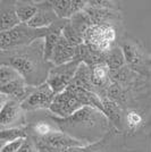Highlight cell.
<instances>
[{
  "label": "cell",
  "instance_id": "18",
  "mask_svg": "<svg viewBox=\"0 0 151 152\" xmlns=\"http://www.w3.org/2000/svg\"><path fill=\"white\" fill-rule=\"evenodd\" d=\"M16 10L21 23L27 24L38 12L37 1L32 0H18L16 1Z\"/></svg>",
  "mask_w": 151,
  "mask_h": 152
},
{
  "label": "cell",
  "instance_id": "21",
  "mask_svg": "<svg viewBox=\"0 0 151 152\" xmlns=\"http://www.w3.org/2000/svg\"><path fill=\"white\" fill-rule=\"evenodd\" d=\"M17 152H39L38 143L35 142V140L33 137L27 136Z\"/></svg>",
  "mask_w": 151,
  "mask_h": 152
},
{
  "label": "cell",
  "instance_id": "15",
  "mask_svg": "<svg viewBox=\"0 0 151 152\" xmlns=\"http://www.w3.org/2000/svg\"><path fill=\"white\" fill-rule=\"evenodd\" d=\"M21 24L16 1L14 0H1L0 1V32H6Z\"/></svg>",
  "mask_w": 151,
  "mask_h": 152
},
{
  "label": "cell",
  "instance_id": "22",
  "mask_svg": "<svg viewBox=\"0 0 151 152\" xmlns=\"http://www.w3.org/2000/svg\"><path fill=\"white\" fill-rule=\"evenodd\" d=\"M24 140L25 139L17 140L15 142H10V143H7L5 145H2L1 146V152H17L23 144Z\"/></svg>",
  "mask_w": 151,
  "mask_h": 152
},
{
  "label": "cell",
  "instance_id": "11",
  "mask_svg": "<svg viewBox=\"0 0 151 152\" xmlns=\"http://www.w3.org/2000/svg\"><path fill=\"white\" fill-rule=\"evenodd\" d=\"M143 45H144L145 51H147L148 61H147L144 72L142 73V75H144L145 77V82L143 88L140 91V95H141V99L144 101L145 104L150 108V117H149L148 125L143 132V137L148 144V152H151V40L143 43Z\"/></svg>",
  "mask_w": 151,
  "mask_h": 152
},
{
  "label": "cell",
  "instance_id": "12",
  "mask_svg": "<svg viewBox=\"0 0 151 152\" xmlns=\"http://www.w3.org/2000/svg\"><path fill=\"white\" fill-rule=\"evenodd\" d=\"M35 142L38 144L47 146V148L56 150V151H65V150H68L72 148H77V146H88L82 142L75 140L74 137L69 136L68 134L62 132L60 129L52 132L43 139L35 140Z\"/></svg>",
  "mask_w": 151,
  "mask_h": 152
},
{
  "label": "cell",
  "instance_id": "4",
  "mask_svg": "<svg viewBox=\"0 0 151 152\" xmlns=\"http://www.w3.org/2000/svg\"><path fill=\"white\" fill-rule=\"evenodd\" d=\"M125 35L123 27L113 24H92L84 34V45L99 53H108Z\"/></svg>",
  "mask_w": 151,
  "mask_h": 152
},
{
  "label": "cell",
  "instance_id": "19",
  "mask_svg": "<svg viewBox=\"0 0 151 152\" xmlns=\"http://www.w3.org/2000/svg\"><path fill=\"white\" fill-rule=\"evenodd\" d=\"M106 64L109 66L111 72L118 70L126 66L125 57H124V53H123V50L120 49L119 45L115 47L108 53H106Z\"/></svg>",
  "mask_w": 151,
  "mask_h": 152
},
{
  "label": "cell",
  "instance_id": "6",
  "mask_svg": "<svg viewBox=\"0 0 151 152\" xmlns=\"http://www.w3.org/2000/svg\"><path fill=\"white\" fill-rule=\"evenodd\" d=\"M119 47L123 50V53H124L126 65L131 69L142 74L144 72L147 61H148L144 45H142L139 40L125 34L123 38L120 39Z\"/></svg>",
  "mask_w": 151,
  "mask_h": 152
},
{
  "label": "cell",
  "instance_id": "1",
  "mask_svg": "<svg viewBox=\"0 0 151 152\" xmlns=\"http://www.w3.org/2000/svg\"><path fill=\"white\" fill-rule=\"evenodd\" d=\"M50 115L62 132L85 145L98 143L115 128L107 116L95 107H84L66 118Z\"/></svg>",
  "mask_w": 151,
  "mask_h": 152
},
{
  "label": "cell",
  "instance_id": "16",
  "mask_svg": "<svg viewBox=\"0 0 151 152\" xmlns=\"http://www.w3.org/2000/svg\"><path fill=\"white\" fill-rule=\"evenodd\" d=\"M52 7L59 19H70L74 15L82 12L88 1L84 0H52Z\"/></svg>",
  "mask_w": 151,
  "mask_h": 152
},
{
  "label": "cell",
  "instance_id": "13",
  "mask_svg": "<svg viewBox=\"0 0 151 152\" xmlns=\"http://www.w3.org/2000/svg\"><path fill=\"white\" fill-rule=\"evenodd\" d=\"M37 5L38 12L35 16L27 23L29 26L34 28H45L60 20L52 7L51 1H37Z\"/></svg>",
  "mask_w": 151,
  "mask_h": 152
},
{
  "label": "cell",
  "instance_id": "8",
  "mask_svg": "<svg viewBox=\"0 0 151 152\" xmlns=\"http://www.w3.org/2000/svg\"><path fill=\"white\" fill-rule=\"evenodd\" d=\"M27 125V113L23 109L22 103L9 98V100L1 106L0 111V127L1 129L8 128H23Z\"/></svg>",
  "mask_w": 151,
  "mask_h": 152
},
{
  "label": "cell",
  "instance_id": "2",
  "mask_svg": "<svg viewBox=\"0 0 151 152\" xmlns=\"http://www.w3.org/2000/svg\"><path fill=\"white\" fill-rule=\"evenodd\" d=\"M1 65L12 66L25 80L29 86L37 88L47 83L49 72L54 67L45 59L44 39L32 45L9 51H0Z\"/></svg>",
  "mask_w": 151,
  "mask_h": 152
},
{
  "label": "cell",
  "instance_id": "17",
  "mask_svg": "<svg viewBox=\"0 0 151 152\" xmlns=\"http://www.w3.org/2000/svg\"><path fill=\"white\" fill-rule=\"evenodd\" d=\"M70 84L74 86H78V88H82L84 90L97 93L95 85L92 83V78H91V68L88 65L83 63L80 65V67H78V69L76 72L75 76H74Z\"/></svg>",
  "mask_w": 151,
  "mask_h": 152
},
{
  "label": "cell",
  "instance_id": "14",
  "mask_svg": "<svg viewBox=\"0 0 151 152\" xmlns=\"http://www.w3.org/2000/svg\"><path fill=\"white\" fill-rule=\"evenodd\" d=\"M76 53H77V47L72 45L64 35H62L49 61L52 64V66H60L75 60Z\"/></svg>",
  "mask_w": 151,
  "mask_h": 152
},
{
  "label": "cell",
  "instance_id": "5",
  "mask_svg": "<svg viewBox=\"0 0 151 152\" xmlns=\"http://www.w3.org/2000/svg\"><path fill=\"white\" fill-rule=\"evenodd\" d=\"M50 27L34 28L27 24L21 23L12 30L0 33V51H9L32 45L37 40L44 39Z\"/></svg>",
  "mask_w": 151,
  "mask_h": 152
},
{
  "label": "cell",
  "instance_id": "7",
  "mask_svg": "<svg viewBox=\"0 0 151 152\" xmlns=\"http://www.w3.org/2000/svg\"><path fill=\"white\" fill-rule=\"evenodd\" d=\"M81 64L82 63L75 59L70 63L64 64L60 66H54L51 68L47 83L55 92V94H59L68 88Z\"/></svg>",
  "mask_w": 151,
  "mask_h": 152
},
{
  "label": "cell",
  "instance_id": "9",
  "mask_svg": "<svg viewBox=\"0 0 151 152\" xmlns=\"http://www.w3.org/2000/svg\"><path fill=\"white\" fill-rule=\"evenodd\" d=\"M56 98L48 83H44L40 86L33 88L32 92L25 101L22 103V107L26 113L38 111V110H49L54 100Z\"/></svg>",
  "mask_w": 151,
  "mask_h": 152
},
{
  "label": "cell",
  "instance_id": "3",
  "mask_svg": "<svg viewBox=\"0 0 151 152\" xmlns=\"http://www.w3.org/2000/svg\"><path fill=\"white\" fill-rule=\"evenodd\" d=\"M84 107H95L103 113L102 100L97 93L69 84L65 91L56 95L49 111L57 117L66 118Z\"/></svg>",
  "mask_w": 151,
  "mask_h": 152
},
{
  "label": "cell",
  "instance_id": "20",
  "mask_svg": "<svg viewBox=\"0 0 151 152\" xmlns=\"http://www.w3.org/2000/svg\"><path fill=\"white\" fill-rule=\"evenodd\" d=\"M27 137V132L25 127L23 128H8V129H1L0 132V141H1V146L15 142L17 140L26 139Z\"/></svg>",
  "mask_w": 151,
  "mask_h": 152
},
{
  "label": "cell",
  "instance_id": "10",
  "mask_svg": "<svg viewBox=\"0 0 151 152\" xmlns=\"http://www.w3.org/2000/svg\"><path fill=\"white\" fill-rule=\"evenodd\" d=\"M88 14L92 24H113L123 27V16L120 10H114L95 5V1H88L83 9Z\"/></svg>",
  "mask_w": 151,
  "mask_h": 152
}]
</instances>
